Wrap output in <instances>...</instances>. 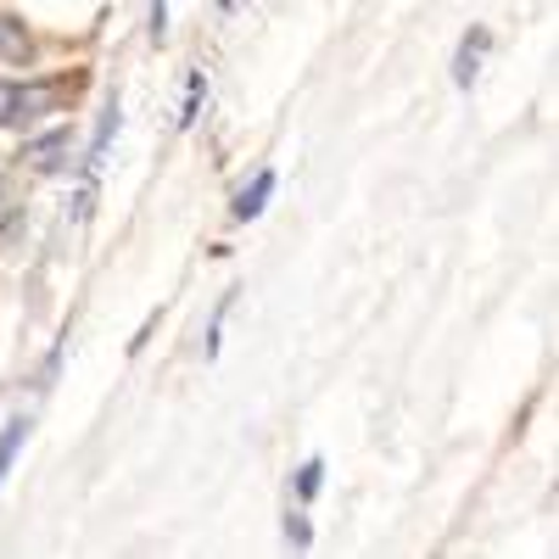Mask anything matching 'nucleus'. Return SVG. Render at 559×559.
Listing matches in <instances>:
<instances>
[{"label":"nucleus","mask_w":559,"mask_h":559,"mask_svg":"<svg viewBox=\"0 0 559 559\" xmlns=\"http://www.w3.org/2000/svg\"><path fill=\"white\" fill-rule=\"evenodd\" d=\"M62 107V84H12L0 79V129H28Z\"/></svg>","instance_id":"f257e3e1"},{"label":"nucleus","mask_w":559,"mask_h":559,"mask_svg":"<svg viewBox=\"0 0 559 559\" xmlns=\"http://www.w3.org/2000/svg\"><path fill=\"white\" fill-rule=\"evenodd\" d=\"M487 51H492V39H487V28H471L464 34V45H459V62H453V79L471 90L476 84V68L487 62Z\"/></svg>","instance_id":"f03ea898"},{"label":"nucleus","mask_w":559,"mask_h":559,"mask_svg":"<svg viewBox=\"0 0 559 559\" xmlns=\"http://www.w3.org/2000/svg\"><path fill=\"white\" fill-rule=\"evenodd\" d=\"M28 57H34V34L0 12V62H28Z\"/></svg>","instance_id":"7ed1b4c3"},{"label":"nucleus","mask_w":559,"mask_h":559,"mask_svg":"<svg viewBox=\"0 0 559 559\" xmlns=\"http://www.w3.org/2000/svg\"><path fill=\"white\" fill-rule=\"evenodd\" d=\"M269 197H274V174H258V179L247 185V191L236 197V218H241V224H247V218H258Z\"/></svg>","instance_id":"20e7f679"},{"label":"nucleus","mask_w":559,"mask_h":559,"mask_svg":"<svg viewBox=\"0 0 559 559\" xmlns=\"http://www.w3.org/2000/svg\"><path fill=\"white\" fill-rule=\"evenodd\" d=\"M62 146H68V129H51V134H45V140H34V146H28V168H57V157H62Z\"/></svg>","instance_id":"39448f33"},{"label":"nucleus","mask_w":559,"mask_h":559,"mask_svg":"<svg viewBox=\"0 0 559 559\" xmlns=\"http://www.w3.org/2000/svg\"><path fill=\"white\" fill-rule=\"evenodd\" d=\"M23 437H28V419H12V426H7V437H0V481H7V471H12V459H17Z\"/></svg>","instance_id":"423d86ee"},{"label":"nucleus","mask_w":559,"mask_h":559,"mask_svg":"<svg viewBox=\"0 0 559 559\" xmlns=\"http://www.w3.org/2000/svg\"><path fill=\"white\" fill-rule=\"evenodd\" d=\"M319 476H324V464H319V459H308L302 471H297V498H313V492H319Z\"/></svg>","instance_id":"0eeeda50"},{"label":"nucleus","mask_w":559,"mask_h":559,"mask_svg":"<svg viewBox=\"0 0 559 559\" xmlns=\"http://www.w3.org/2000/svg\"><path fill=\"white\" fill-rule=\"evenodd\" d=\"M163 12H168V0H152V34H163Z\"/></svg>","instance_id":"6e6552de"},{"label":"nucleus","mask_w":559,"mask_h":559,"mask_svg":"<svg viewBox=\"0 0 559 559\" xmlns=\"http://www.w3.org/2000/svg\"><path fill=\"white\" fill-rule=\"evenodd\" d=\"M0 202H7V168H0Z\"/></svg>","instance_id":"1a4fd4ad"}]
</instances>
